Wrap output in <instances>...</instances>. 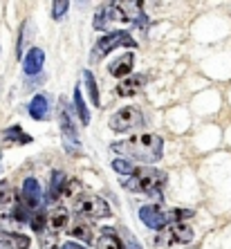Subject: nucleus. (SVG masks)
Instances as JSON below:
<instances>
[{
    "label": "nucleus",
    "instance_id": "6e6552de",
    "mask_svg": "<svg viewBox=\"0 0 231 249\" xmlns=\"http://www.w3.org/2000/svg\"><path fill=\"white\" fill-rule=\"evenodd\" d=\"M115 20H124V14L117 2H106L94 16V29H108L110 23Z\"/></svg>",
    "mask_w": 231,
    "mask_h": 249
},
{
    "label": "nucleus",
    "instance_id": "4be33fe9",
    "mask_svg": "<svg viewBox=\"0 0 231 249\" xmlns=\"http://www.w3.org/2000/svg\"><path fill=\"white\" fill-rule=\"evenodd\" d=\"M83 79H86V86H88V92H90V99H92V106H101V101H99L97 79L92 76V72H90V70H86V72H83Z\"/></svg>",
    "mask_w": 231,
    "mask_h": 249
},
{
    "label": "nucleus",
    "instance_id": "1a4fd4ad",
    "mask_svg": "<svg viewBox=\"0 0 231 249\" xmlns=\"http://www.w3.org/2000/svg\"><path fill=\"white\" fill-rule=\"evenodd\" d=\"M117 5H119V9H122V14H124V20H128V23H137L139 27L146 32V27H148V18H146V12H142V2L130 0V2H117Z\"/></svg>",
    "mask_w": 231,
    "mask_h": 249
},
{
    "label": "nucleus",
    "instance_id": "c85d7f7f",
    "mask_svg": "<svg viewBox=\"0 0 231 249\" xmlns=\"http://www.w3.org/2000/svg\"><path fill=\"white\" fill-rule=\"evenodd\" d=\"M7 236H9L14 243H16L18 249H27V247H29V238L23 236V233H7Z\"/></svg>",
    "mask_w": 231,
    "mask_h": 249
},
{
    "label": "nucleus",
    "instance_id": "b1692460",
    "mask_svg": "<svg viewBox=\"0 0 231 249\" xmlns=\"http://www.w3.org/2000/svg\"><path fill=\"white\" fill-rule=\"evenodd\" d=\"M112 168H115L119 175H133L137 168L133 166V162L130 160H124V157H117V160H112Z\"/></svg>",
    "mask_w": 231,
    "mask_h": 249
},
{
    "label": "nucleus",
    "instance_id": "5701e85b",
    "mask_svg": "<svg viewBox=\"0 0 231 249\" xmlns=\"http://www.w3.org/2000/svg\"><path fill=\"white\" fill-rule=\"evenodd\" d=\"M47 218H50V215H47L43 209H34V213H32V218H29V227H32L36 233H41L43 229H45Z\"/></svg>",
    "mask_w": 231,
    "mask_h": 249
},
{
    "label": "nucleus",
    "instance_id": "dca6fc26",
    "mask_svg": "<svg viewBox=\"0 0 231 249\" xmlns=\"http://www.w3.org/2000/svg\"><path fill=\"white\" fill-rule=\"evenodd\" d=\"M144 83H146V79L142 74L128 76V79H124V81L117 86V94H119V97H135L137 92H142Z\"/></svg>",
    "mask_w": 231,
    "mask_h": 249
},
{
    "label": "nucleus",
    "instance_id": "7ed1b4c3",
    "mask_svg": "<svg viewBox=\"0 0 231 249\" xmlns=\"http://www.w3.org/2000/svg\"><path fill=\"white\" fill-rule=\"evenodd\" d=\"M117 47H137V43H135V38L128 34V32L115 29V32L101 36V38L92 45V50H90V63H99L101 58L108 56L112 50H117Z\"/></svg>",
    "mask_w": 231,
    "mask_h": 249
},
{
    "label": "nucleus",
    "instance_id": "20e7f679",
    "mask_svg": "<svg viewBox=\"0 0 231 249\" xmlns=\"http://www.w3.org/2000/svg\"><path fill=\"white\" fill-rule=\"evenodd\" d=\"M74 213L90 218V220H104L110 215V204L106 202L104 197L94 196V193H81L74 197Z\"/></svg>",
    "mask_w": 231,
    "mask_h": 249
},
{
    "label": "nucleus",
    "instance_id": "393cba45",
    "mask_svg": "<svg viewBox=\"0 0 231 249\" xmlns=\"http://www.w3.org/2000/svg\"><path fill=\"white\" fill-rule=\"evenodd\" d=\"M193 215H195L193 209H173L171 213H166V218L168 220H175V222H182V220H186V218H193Z\"/></svg>",
    "mask_w": 231,
    "mask_h": 249
},
{
    "label": "nucleus",
    "instance_id": "9d476101",
    "mask_svg": "<svg viewBox=\"0 0 231 249\" xmlns=\"http://www.w3.org/2000/svg\"><path fill=\"white\" fill-rule=\"evenodd\" d=\"M58 124H61V130H63V139L68 151H79L81 148V142H79V133H76V126L72 124L70 115L65 110H61V117H58Z\"/></svg>",
    "mask_w": 231,
    "mask_h": 249
},
{
    "label": "nucleus",
    "instance_id": "412c9836",
    "mask_svg": "<svg viewBox=\"0 0 231 249\" xmlns=\"http://www.w3.org/2000/svg\"><path fill=\"white\" fill-rule=\"evenodd\" d=\"M63 182H65V173H63V171H54L52 182H50V200H56V197L65 191Z\"/></svg>",
    "mask_w": 231,
    "mask_h": 249
},
{
    "label": "nucleus",
    "instance_id": "0eeeda50",
    "mask_svg": "<svg viewBox=\"0 0 231 249\" xmlns=\"http://www.w3.org/2000/svg\"><path fill=\"white\" fill-rule=\"evenodd\" d=\"M139 220L144 222L146 227H150V229H155V231H162V229L168 227L166 213L160 207H155V204H144L139 209Z\"/></svg>",
    "mask_w": 231,
    "mask_h": 249
},
{
    "label": "nucleus",
    "instance_id": "aec40b11",
    "mask_svg": "<svg viewBox=\"0 0 231 249\" xmlns=\"http://www.w3.org/2000/svg\"><path fill=\"white\" fill-rule=\"evenodd\" d=\"M74 108H76V115H79V122L83 124V126H88L90 124V112H88L86 108V101H83V94H81V88L74 86Z\"/></svg>",
    "mask_w": 231,
    "mask_h": 249
},
{
    "label": "nucleus",
    "instance_id": "c756f323",
    "mask_svg": "<svg viewBox=\"0 0 231 249\" xmlns=\"http://www.w3.org/2000/svg\"><path fill=\"white\" fill-rule=\"evenodd\" d=\"M61 249H86L83 245H79L76 240H68V243H63V247Z\"/></svg>",
    "mask_w": 231,
    "mask_h": 249
},
{
    "label": "nucleus",
    "instance_id": "6ab92c4d",
    "mask_svg": "<svg viewBox=\"0 0 231 249\" xmlns=\"http://www.w3.org/2000/svg\"><path fill=\"white\" fill-rule=\"evenodd\" d=\"M97 249H124V245H122V240L115 236L112 229H104L101 238L97 240Z\"/></svg>",
    "mask_w": 231,
    "mask_h": 249
},
{
    "label": "nucleus",
    "instance_id": "a878e982",
    "mask_svg": "<svg viewBox=\"0 0 231 249\" xmlns=\"http://www.w3.org/2000/svg\"><path fill=\"white\" fill-rule=\"evenodd\" d=\"M14 218H16L18 222H29V218H32V213H29V207L25 202H18L16 207H14Z\"/></svg>",
    "mask_w": 231,
    "mask_h": 249
},
{
    "label": "nucleus",
    "instance_id": "a211bd4d",
    "mask_svg": "<svg viewBox=\"0 0 231 249\" xmlns=\"http://www.w3.org/2000/svg\"><path fill=\"white\" fill-rule=\"evenodd\" d=\"M70 222V213H68V209L63 207H56L50 213V227H52L54 231H61V229H65Z\"/></svg>",
    "mask_w": 231,
    "mask_h": 249
},
{
    "label": "nucleus",
    "instance_id": "39448f33",
    "mask_svg": "<svg viewBox=\"0 0 231 249\" xmlns=\"http://www.w3.org/2000/svg\"><path fill=\"white\" fill-rule=\"evenodd\" d=\"M142 126H144V115L135 106H126V108L117 110L115 115L110 117V128L115 133H128V130H135V128H142Z\"/></svg>",
    "mask_w": 231,
    "mask_h": 249
},
{
    "label": "nucleus",
    "instance_id": "f3484780",
    "mask_svg": "<svg viewBox=\"0 0 231 249\" xmlns=\"http://www.w3.org/2000/svg\"><path fill=\"white\" fill-rule=\"evenodd\" d=\"M68 231L74 240H83V243H90V240H92V227L83 220H74L68 227Z\"/></svg>",
    "mask_w": 231,
    "mask_h": 249
},
{
    "label": "nucleus",
    "instance_id": "423d86ee",
    "mask_svg": "<svg viewBox=\"0 0 231 249\" xmlns=\"http://www.w3.org/2000/svg\"><path fill=\"white\" fill-rule=\"evenodd\" d=\"M193 240V229L184 222H173L168 225L166 229H162V233L155 238V243L160 247H168V245H184V243H191Z\"/></svg>",
    "mask_w": 231,
    "mask_h": 249
},
{
    "label": "nucleus",
    "instance_id": "2eb2a0df",
    "mask_svg": "<svg viewBox=\"0 0 231 249\" xmlns=\"http://www.w3.org/2000/svg\"><path fill=\"white\" fill-rule=\"evenodd\" d=\"M29 115H32V119H36V122H45L47 117H50V99L45 97V94H36L32 101H29Z\"/></svg>",
    "mask_w": 231,
    "mask_h": 249
},
{
    "label": "nucleus",
    "instance_id": "cd10ccee",
    "mask_svg": "<svg viewBox=\"0 0 231 249\" xmlns=\"http://www.w3.org/2000/svg\"><path fill=\"white\" fill-rule=\"evenodd\" d=\"M12 197H14L12 186L2 180V182H0V207H2V204H7V202H12Z\"/></svg>",
    "mask_w": 231,
    "mask_h": 249
},
{
    "label": "nucleus",
    "instance_id": "f257e3e1",
    "mask_svg": "<svg viewBox=\"0 0 231 249\" xmlns=\"http://www.w3.org/2000/svg\"><path fill=\"white\" fill-rule=\"evenodd\" d=\"M112 151L124 155V160H137V162H144V164H155L162 160L164 142L155 133H144V135L128 137L124 142H115Z\"/></svg>",
    "mask_w": 231,
    "mask_h": 249
},
{
    "label": "nucleus",
    "instance_id": "ddd939ff",
    "mask_svg": "<svg viewBox=\"0 0 231 249\" xmlns=\"http://www.w3.org/2000/svg\"><path fill=\"white\" fill-rule=\"evenodd\" d=\"M133 63H135V54L133 52H126L124 56H119L115 63L110 65V74L115 76V79H128L130 72H133Z\"/></svg>",
    "mask_w": 231,
    "mask_h": 249
},
{
    "label": "nucleus",
    "instance_id": "bb28decb",
    "mask_svg": "<svg viewBox=\"0 0 231 249\" xmlns=\"http://www.w3.org/2000/svg\"><path fill=\"white\" fill-rule=\"evenodd\" d=\"M70 9V2L68 0H58V2H54L52 5V18L54 20H61V18L65 16V12Z\"/></svg>",
    "mask_w": 231,
    "mask_h": 249
},
{
    "label": "nucleus",
    "instance_id": "f8f14e48",
    "mask_svg": "<svg viewBox=\"0 0 231 249\" xmlns=\"http://www.w3.org/2000/svg\"><path fill=\"white\" fill-rule=\"evenodd\" d=\"M43 63H45V52H43L41 47H32L23 61V72L27 76H34L43 70Z\"/></svg>",
    "mask_w": 231,
    "mask_h": 249
},
{
    "label": "nucleus",
    "instance_id": "f03ea898",
    "mask_svg": "<svg viewBox=\"0 0 231 249\" xmlns=\"http://www.w3.org/2000/svg\"><path fill=\"white\" fill-rule=\"evenodd\" d=\"M124 184L135 193H146V196L160 197L164 191V186H166V173L157 171V168L144 166V168H137Z\"/></svg>",
    "mask_w": 231,
    "mask_h": 249
},
{
    "label": "nucleus",
    "instance_id": "9b49d317",
    "mask_svg": "<svg viewBox=\"0 0 231 249\" xmlns=\"http://www.w3.org/2000/svg\"><path fill=\"white\" fill-rule=\"evenodd\" d=\"M20 197H23V202L27 204L29 209H34L41 204V184H38V180H34V178H27V180L23 182V189H20Z\"/></svg>",
    "mask_w": 231,
    "mask_h": 249
},
{
    "label": "nucleus",
    "instance_id": "4468645a",
    "mask_svg": "<svg viewBox=\"0 0 231 249\" xmlns=\"http://www.w3.org/2000/svg\"><path fill=\"white\" fill-rule=\"evenodd\" d=\"M25 144H32V137L20 126H9L2 133V146L5 148H9V146H25Z\"/></svg>",
    "mask_w": 231,
    "mask_h": 249
},
{
    "label": "nucleus",
    "instance_id": "7c9ffc66",
    "mask_svg": "<svg viewBox=\"0 0 231 249\" xmlns=\"http://www.w3.org/2000/svg\"><path fill=\"white\" fill-rule=\"evenodd\" d=\"M0 249H16V247H14L9 240H0Z\"/></svg>",
    "mask_w": 231,
    "mask_h": 249
}]
</instances>
